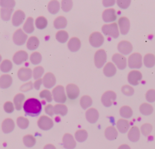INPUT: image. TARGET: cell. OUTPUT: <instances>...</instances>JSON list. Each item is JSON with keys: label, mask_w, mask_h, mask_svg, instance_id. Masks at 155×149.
Here are the masks:
<instances>
[{"label": "cell", "mask_w": 155, "mask_h": 149, "mask_svg": "<svg viewBox=\"0 0 155 149\" xmlns=\"http://www.w3.org/2000/svg\"><path fill=\"white\" fill-rule=\"evenodd\" d=\"M23 109L26 114L31 117L38 116L42 111V104L38 99L30 98L24 103Z\"/></svg>", "instance_id": "1"}, {"label": "cell", "mask_w": 155, "mask_h": 149, "mask_svg": "<svg viewBox=\"0 0 155 149\" xmlns=\"http://www.w3.org/2000/svg\"><path fill=\"white\" fill-rule=\"evenodd\" d=\"M52 95L54 100L58 103H64L67 100L64 88L61 85L57 86L53 89Z\"/></svg>", "instance_id": "2"}, {"label": "cell", "mask_w": 155, "mask_h": 149, "mask_svg": "<svg viewBox=\"0 0 155 149\" xmlns=\"http://www.w3.org/2000/svg\"><path fill=\"white\" fill-rule=\"evenodd\" d=\"M102 31L105 35H108L114 38H117L119 35L117 24L115 23L104 25L102 27Z\"/></svg>", "instance_id": "3"}, {"label": "cell", "mask_w": 155, "mask_h": 149, "mask_svg": "<svg viewBox=\"0 0 155 149\" xmlns=\"http://www.w3.org/2000/svg\"><path fill=\"white\" fill-rule=\"evenodd\" d=\"M128 65L131 69H139L142 67V56L140 54L134 53L128 59Z\"/></svg>", "instance_id": "4"}, {"label": "cell", "mask_w": 155, "mask_h": 149, "mask_svg": "<svg viewBox=\"0 0 155 149\" xmlns=\"http://www.w3.org/2000/svg\"><path fill=\"white\" fill-rule=\"evenodd\" d=\"M107 60V54L104 50L99 49L94 54V64L97 68H101Z\"/></svg>", "instance_id": "5"}, {"label": "cell", "mask_w": 155, "mask_h": 149, "mask_svg": "<svg viewBox=\"0 0 155 149\" xmlns=\"http://www.w3.org/2000/svg\"><path fill=\"white\" fill-rule=\"evenodd\" d=\"M116 99V94L112 91H106L101 97V102L105 107L111 106Z\"/></svg>", "instance_id": "6"}, {"label": "cell", "mask_w": 155, "mask_h": 149, "mask_svg": "<svg viewBox=\"0 0 155 149\" xmlns=\"http://www.w3.org/2000/svg\"><path fill=\"white\" fill-rule=\"evenodd\" d=\"M53 125L52 119L46 116H41L38 120V126L42 130H49L53 126Z\"/></svg>", "instance_id": "7"}, {"label": "cell", "mask_w": 155, "mask_h": 149, "mask_svg": "<svg viewBox=\"0 0 155 149\" xmlns=\"http://www.w3.org/2000/svg\"><path fill=\"white\" fill-rule=\"evenodd\" d=\"M104 41L103 35L98 32H95L91 33L89 37V42L90 44L94 47H99L101 46Z\"/></svg>", "instance_id": "8"}, {"label": "cell", "mask_w": 155, "mask_h": 149, "mask_svg": "<svg viewBox=\"0 0 155 149\" xmlns=\"http://www.w3.org/2000/svg\"><path fill=\"white\" fill-rule=\"evenodd\" d=\"M27 37V35L25 34L21 29H19L14 33L13 35V40L16 45L21 46L25 43Z\"/></svg>", "instance_id": "9"}, {"label": "cell", "mask_w": 155, "mask_h": 149, "mask_svg": "<svg viewBox=\"0 0 155 149\" xmlns=\"http://www.w3.org/2000/svg\"><path fill=\"white\" fill-rule=\"evenodd\" d=\"M112 61L119 69H124L127 66L126 58L120 54H114L112 57Z\"/></svg>", "instance_id": "10"}, {"label": "cell", "mask_w": 155, "mask_h": 149, "mask_svg": "<svg viewBox=\"0 0 155 149\" xmlns=\"http://www.w3.org/2000/svg\"><path fill=\"white\" fill-rule=\"evenodd\" d=\"M67 95L71 100L76 99L79 95V89L74 84H68L66 86Z\"/></svg>", "instance_id": "11"}, {"label": "cell", "mask_w": 155, "mask_h": 149, "mask_svg": "<svg viewBox=\"0 0 155 149\" xmlns=\"http://www.w3.org/2000/svg\"><path fill=\"white\" fill-rule=\"evenodd\" d=\"M62 143L65 149H74L76 145V143L73 136L68 133H66L64 135Z\"/></svg>", "instance_id": "12"}, {"label": "cell", "mask_w": 155, "mask_h": 149, "mask_svg": "<svg viewBox=\"0 0 155 149\" xmlns=\"http://www.w3.org/2000/svg\"><path fill=\"white\" fill-rule=\"evenodd\" d=\"M142 77V74L138 71H131L128 75V81L133 86L137 85Z\"/></svg>", "instance_id": "13"}, {"label": "cell", "mask_w": 155, "mask_h": 149, "mask_svg": "<svg viewBox=\"0 0 155 149\" xmlns=\"http://www.w3.org/2000/svg\"><path fill=\"white\" fill-rule=\"evenodd\" d=\"M118 26L122 35H126L129 31L130 24L129 19L126 17H121L118 20Z\"/></svg>", "instance_id": "14"}, {"label": "cell", "mask_w": 155, "mask_h": 149, "mask_svg": "<svg viewBox=\"0 0 155 149\" xmlns=\"http://www.w3.org/2000/svg\"><path fill=\"white\" fill-rule=\"evenodd\" d=\"M55 76L51 72H48L45 74L42 78V83L45 88H53L56 84Z\"/></svg>", "instance_id": "15"}, {"label": "cell", "mask_w": 155, "mask_h": 149, "mask_svg": "<svg viewBox=\"0 0 155 149\" xmlns=\"http://www.w3.org/2000/svg\"><path fill=\"white\" fill-rule=\"evenodd\" d=\"M25 17V15L24 12L22 10H16L12 16V23L14 26H20L24 21Z\"/></svg>", "instance_id": "16"}, {"label": "cell", "mask_w": 155, "mask_h": 149, "mask_svg": "<svg viewBox=\"0 0 155 149\" xmlns=\"http://www.w3.org/2000/svg\"><path fill=\"white\" fill-rule=\"evenodd\" d=\"M117 18L116 11L114 9H108L105 10L102 13V19L105 23L114 21Z\"/></svg>", "instance_id": "17"}, {"label": "cell", "mask_w": 155, "mask_h": 149, "mask_svg": "<svg viewBox=\"0 0 155 149\" xmlns=\"http://www.w3.org/2000/svg\"><path fill=\"white\" fill-rule=\"evenodd\" d=\"M117 49L120 53L124 55H128L131 52L133 46L130 42L127 41H122L119 43Z\"/></svg>", "instance_id": "18"}, {"label": "cell", "mask_w": 155, "mask_h": 149, "mask_svg": "<svg viewBox=\"0 0 155 149\" xmlns=\"http://www.w3.org/2000/svg\"><path fill=\"white\" fill-rule=\"evenodd\" d=\"M28 54L24 50H19L13 57V61L16 64H21L28 59Z\"/></svg>", "instance_id": "19"}, {"label": "cell", "mask_w": 155, "mask_h": 149, "mask_svg": "<svg viewBox=\"0 0 155 149\" xmlns=\"http://www.w3.org/2000/svg\"><path fill=\"white\" fill-rule=\"evenodd\" d=\"M32 73L33 72L31 71V69L27 68H22L19 69L18 72V77L21 80L25 81L31 78Z\"/></svg>", "instance_id": "20"}, {"label": "cell", "mask_w": 155, "mask_h": 149, "mask_svg": "<svg viewBox=\"0 0 155 149\" xmlns=\"http://www.w3.org/2000/svg\"><path fill=\"white\" fill-rule=\"evenodd\" d=\"M85 117L88 122L91 123H94L99 118V113L95 108H90L85 113Z\"/></svg>", "instance_id": "21"}, {"label": "cell", "mask_w": 155, "mask_h": 149, "mask_svg": "<svg viewBox=\"0 0 155 149\" xmlns=\"http://www.w3.org/2000/svg\"><path fill=\"white\" fill-rule=\"evenodd\" d=\"M15 122L14 121L10 118H7L5 119L2 123V125H1V128L2 131L5 133H10L12 131H13V130L15 128Z\"/></svg>", "instance_id": "22"}, {"label": "cell", "mask_w": 155, "mask_h": 149, "mask_svg": "<svg viewBox=\"0 0 155 149\" xmlns=\"http://www.w3.org/2000/svg\"><path fill=\"white\" fill-rule=\"evenodd\" d=\"M128 137L129 140L131 142H137L140 138L139 129L136 126L131 127L128 131Z\"/></svg>", "instance_id": "23"}, {"label": "cell", "mask_w": 155, "mask_h": 149, "mask_svg": "<svg viewBox=\"0 0 155 149\" xmlns=\"http://www.w3.org/2000/svg\"><path fill=\"white\" fill-rule=\"evenodd\" d=\"M103 72L106 77H111L116 74V68L113 63L109 62L105 65L103 69Z\"/></svg>", "instance_id": "24"}, {"label": "cell", "mask_w": 155, "mask_h": 149, "mask_svg": "<svg viewBox=\"0 0 155 149\" xmlns=\"http://www.w3.org/2000/svg\"><path fill=\"white\" fill-rule=\"evenodd\" d=\"M81 46V41L79 38L76 37H73L71 38L68 42V47L69 50L71 52L78 51Z\"/></svg>", "instance_id": "25"}, {"label": "cell", "mask_w": 155, "mask_h": 149, "mask_svg": "<svg viewBox=\"0 0 155 149\" xmlns=\"http://www.w3.org/2000/svg\"><path fill=\"white\" fill-rule=\"evenodd\" d=\"M12 78L8 74H4L0 77V88L6 89L12 84Z\"/></svg>", "instance_id": "26"}, {"label": "cell", "mask_w": 155, "mask_h": 149, "mask_svg": "<svg viewBox=\"0 0 155 149\" xmlns=\"http://www.w3.org/2000/svg\"><path fill=\"white\" fill-rule=\"evenodd\" d=\"M117 131L114 126H108L105 130V136L110 140L116 139L117 137Z\"/></svg>", "instance_id": "27"}, {"label": "cell", "mask_w": 155, "mask_h": 149, "mask_svg": "<svg viewBox=\"0 0 155 149\" xmlns=\"http://www.w3.org/2000/svg\"><path fill=\"white\" fill-rule=\"evenodd\" d=\"M24 100H25V95L22 93L18 94L15 96L13 99V103L15 108L17 110L19 111L22 109Z\"/></svg>", "instance_id": "28"}, {"label": "cell", "mask_w": 155, "mask_h": 149, "mask_svg": "<svg viewBox=\"0 0 155 149\" xmlns=\"http://www.w3.org/2000/svg\"><path fill=\"white\" fill-rule=\"evenodd\" d=\"M117 130L121 133H125L129 129L130 125L128 120L125 119H119L116 123Z\"/></svg>", "instance_id": "29"}, {"label": "cell", "mask_w": 155, "mask_h": 149, "mask_svg": "<svg viewBox=\"0 0 155 149\" xmlns=\"http://www.w3.org/2000/svg\"><path fill=\"white\" fill-rule=\"evenodd\" d=\"M39 44V41L38 38L36 36H31L30 37L27 42V47L28 49L30 50H35L38 48Z\"/></svg>", "instance_id": "30"}, {"label": "cell", "mask_w": 155, "mask_h": 149, "mask_svg": "<svg viewBox=\"0 0 155 149\" xmlns=\"http://www.w3.org/2000/svg\"><path fill=\"white\" fill-rule=\"evenodd\" d=\"M67 24V19L64 16H58L54 19L53 22L54 27L56 29H64L66 27Z\"/></svg>", "instance_id": "31"}, {"label": "cell", "mask_w": 155, "mask_h": 149, "mask_svg": "<svg viewBox=\"0 0 155 149\" xmlns=\"http://www.w3.org/2000/svg\"><path fill=\"white\" fill-rule=\"evenodd\" d=\"M47 9L48 12L51 14L54 15L59 12L60 9V4L58 1H56V0L51 1L48 4Z\"/></svg>", "instance_id": "32"}, {"label": "cell", "mask_w": 155, "mask_h": 149, "mask_svg": "<svg viewBox=\"0 0 155 149\" xmlns=\"http://www.w3.org/2000/svg\"><path fill=\"white\" fill-rule=\"evenodd\" d=\"M143 61L146 67L151 68L155 64V56L152 54H148L144 56Z\"/></svg>", "instance_id": "33"}, {"label": "cell", "mask_w": 155, "mask_h": 149, "mask_svg": "<svg viewBox=\"0 0 155 149\" xmlns=\"http://www.w3.org/2000/svg\"><path fill=\"white\" fill-rule=\"evenodd\" d=\"M23 30L27 33H31L34 31V25H33V19L31 17H28L24 26H23Z\"/></svg>", "instance_id": "34"}, {"label": "cell", "mask_w": 155, "mask_h": 149, "mask_svg": "<svg viewBox=\"0 0 155 149\" xmlns=\"http://www.w3.org/2000/svg\"><path fill=\"white\" fill-rule=\"evenodd\" d=\"M139 110L142 114L144 116H148L153 113V108L150 104L143 103L140 106Z\"/></svg>", "instance_id": "35"}, {"label": "cell", "mask_w": 155, "mask_h": 149, "mask_svg": "<svg viewBox=\"0 0 155 149\" xmlns=\"http://www.w3.org/2000/svg\"><path fill=\"white\" fill-rule=\"evenodd\" d=\"M68 111L67 107L63 104H57L54 106V113L57 115L65 116Z\"/></svg>", "instance_id": "36"}, {"label": "cell", "mask_w": 155, "mask_h": 149, "mask_svg": "<svg viewBox=\"0 0 155 149\" xmlns=\"http://www.w3.org/2000/svg\"><path fill=\"white\" fill-rule=\"evenodd\" d=\"M74 137L77 141L82 142L87 139L88 137V133L85 130H79L74 133Z\"/></svg>", "instance_id": "37"}, {"label": "cell", "mask_w": 155, "mask_h": 149, "mask_svg": "<svg viewBox=\"0 0 155 149\" xmlns=\"http://www.w3.org/2000/svg\"><path fill=\"white\" fill-rule=\"evenodd\" d=\"M23 143L28 148L33 147L36 144L35 137L31 134H27L24 136L23 137Z\"/></svg>", "instance_id": "38"}, {"label": "cell", "mask_w": 155, "mask_h": 149, "mask_svg": "<svg viewBox=\"0 0 155 149\" xmlns=\"http://www.w3.org/2000/svg\"><path fill=\"white\" fill-rule=\"evenodd\" d=\"M119 113L121 117L126 119L130 118L133 115V111L131 108L128 106H123L119 110Z\"/></svg>", "instance_id": "39"}, {"label": "cell", "mask_w": 155, "mask_h": 149, "mask_svg": "<svg viewBox=\"0 0 155 149\" xmlns=\"http://www.w3.org/2000/svg\"><path fill=\"white\" fill-rule=\"evenodd\" d=\"M80 105L81 107L85 109L92 105V99L88 95H84L80 99Z\"/></svg>", "instance_id": "40"}, {"label": "cell", "mask_w": 155, "mask_h": 149, "mask_svg": "<svg viewBox=\"0 0 155 149\" xmlns=\"http://www.w3.org/2000/svg\"><path fill=\"white\" fill-rule=\"evenodd\" d=\"M13 68L12 63L9 60H4L0 64V69L2 72L7 73L12 70Z\"/></svg>", "instance_id": "41"}, {"label": "cell", "mask_w": 155, "mask_h": 149, "mask_svg": "<svg viewBox=\"0 0 155 149\" xmlns=\"http://www.w3.org/2000/svg\"><path fill=\"white\" fill-rule=\"evenodd\" d=\"M35 26L38 29H44L47 26V20L44 16H39L35 21Z\"/></svg>", "instance_id": "42"}, {"label": "cell", "mask_w": 155, "mask_h": 149, "mask_svg": "<svg viewBox=\"0 0 155 149\" xmlns=\"http://www.w3.org/2000/svg\"><path fill=\"white\" fill-rule=\"evenodd\" d=\"M56 39L61 43H65L68 39V34L65 30H59L56 34Z\"/></svg>", "instance_id": "43"}, {"label": "cell", "mask_w": 155, "mask_h": 149, "mask_svg": "<svg viewBox=\"0 0 155 149\" xmlns=\"http://www.w3.org/2000/svg\"><path fill=\"white\" fill-rule=\"evenodd\" d=\"M16 123H17L18 126L20 128L24 130V129H26L28 126L29 120H28V119H27L25 117L20 116L17 118Z\"/></svg>", "instance_id": "44"}, {"label": "cell", "mask_w": 155, "mask_h": 149, "mask_svg": "<svg viewBox=\"0 0 155 149\" xmlns=\"http://www.w3.org/2000/svg\"><path fill=\"white\" fill-rule=\"evenodd\" d=\"M13 10V9L2 8L1 9V16L2 19L4 21H8L10 19Z\"/></svg>", "instance_id": "45"}, {"label": "cell", "mask_w": 155, "mask_h": 149, "mask_svg": "<svg viewBox=\"0 0 155 149\" xmlns=\"http://www.w3.org/2000/svg\"><path fill=\"white\" fill-rule=\"evenodd\" d=\"M30 60L33 64H38L42 60V56L40 53L35 52L31 54L30 57Z\"/></svg>", "instance_id": "46"}, {"label": "cell", "mask_w": 155, "mask_h": 149, "mask_svg": "<svg viewBox=\"0 0 155 149\" xmlns=\"http://www.w3.org/2000/svg\"><path fill=\"white\" fill-rule=\"evenodd\" d=\"M73 7V2L71 0H63L61 2V8L64 12H69Z\"/></svg>", "instance_id": "47"}, {"label": "cell", "mask_w": 155, "mask_h": 149, "mask_svg": "<svg viewBox=\"0 0 155 149\" xmlns=\"http://www.w3.org/2000/svg\"><path fill=\"white\" fill-rule=\"evenodd\" d=\"M44 72V69L42 66H38L34 68L33 71V76L35 80L39 79Z\"/></svg>", "instance_id": "48"}, {"label": "cell", "mask_w": 155, "mask_h": 149, "mask_svg": "<svg viewBox=\"0 0 155 149\" xmlns=\"http://www.w3.org/2000/svg\"><path fill=\"white\" fill-rule=\"evenodd\" d=\"M39 97L42 99H45L48 102H51L53 99V95L51 92L47 89L42 90L39 93Z\"/></svg>", "instance_id": "49"}, {"label": "cell", "mask_w": 155, "mask_h": 149, "mask_svg": "<svg viewBox=\"0 0 155 149\" xmlns=\"http://www.w3.org/2000/svg\"><path fill=\"white\" fill-rule=\"evenodd\" d=\"M0 5L2 8L13 9L15 5V1L14 0H1Z\"/></svg>", "instance_id": "50"}, {"label": "cell", "mask_w": 155, "mask_h": 149, "mask_svg": "<svg viewBox=\"0 0 155 149\" xmlns=\"http://www.w3.org/2000/svg\"><path fill=\"white\" fill-rule=\"evenodd\" d=\"M152 130V126L149 123H145L142 125L140 128V131L144 136L148 135Z\"/></svg>", "instance_id": "51"}, {"label": "cell", "mask_w": 155, "mask_h": 149, "mask_svg": "<svg viewBox=\"0 0 155 149\" xmlns=\"http://www.w3.org/2000/svg\"><path fill=\"white\" fill-rule=\"evenodd\" d=\"M146 100L150 103L154 102L155 101V90L150 89L148 90L145 94Z\"/></svg>", "instance_id": "52"}, {"label": "cell", "mask_w": 155, "mask_h": 149, "mask_svg": "<svg viewBox=\"0 0 155 149\" xmlns=\"http://www.w3.org/2000/svg\"><path fill=\"white\" fill-rule=\"evenodd\" d=\"M121 91L122 93L126 95L130 96L133 94L134 93V89L129 85H124L121 88Z\"/></svg>", "instance_id": "53"}, {"label": "cell", "mask_w": 155, "mask_h": 149, "mask_svg": "<svg viewBox=\"0 0 155 149\" xmlns=\"http://www.w3.org/2000/svg\"><path fill=\"white\" fill-rule=\"evenodd\" d=\"M14 105L11 102H7L4 105V109L7 113H12L14 111Z\"/></svg>", "instance_id": "54"}, {"label": "cell", "mask_w": 155, "mask_h": 149, "mask_svg": "<svg viewBox=\"0 0 155 149\" xmlns=\"http://www.w3.org/2000/svg\"><path fill=\"white\" fill-rule=\"evenodd\" d=\"M130 3H131L130 0H117V5L122 9H125L128 8Z\"/></svg>", "instance_id": "55"}, {"label": "cell", "mask_w": 155, "mask_h": 149, "mask_svg": "<svg viewBox=\"0 0 155 149\" xmlns=\"http://www.w3.org/2000/svg\"><path fill=\"white\" fill-rule=\"evenodd\" d=\"M32 88H33V83L31 81H29V82L22 85L20 88V90L22 92H25V91H28L31 89Z\"/></svg>", "instance_id": "56"}, {"label": "cell", "mask_w": 155, "mask_h": 149, "mask_svg": "<svg viewBox=\"0 0 155 149\" xmlns=\"http://www.w3.org/2000/svg\"><path fill=\"white\" fill-rule=\"evenodd\" d=\"M45 112L48 116H53V114H54V106L51 104L47 105L45 107Z\"/></svg>", "instance_id": "57"}, {"label": "cell", "mask_w": 155, "mask_h": 149, "mask_svg": "<svg viewBox=\"0 0 155 149\" xmlns=\"http://www.w3.org/2000/svg\"><path fill=\"white\" fill-rule=\"evenodd\" d=\"M102 4L105 7H110L115 4L114 0H104Z\"/></svg>", "instance_id": "58"}, {"label": "cell", "mask_w": 155, "mask_h": 149, "mask_svg": "<svg viewBox=\"0 0 155 149\" xmlns=\"http://www.w3.org/2000/svg\"><path fill=\"white\" fill-rule=\"evenodd\" d=\"M42 83V79L39 78V79L36 80L35 81L34 85H33V86H34L35 88L36 89H37V90L39 89L40 86H41V85Z\"/></svg>", "instance_id": "59"}, {"label": "cell", "mask_w": 155, "mask_h": 149, "mask_svg": "<svg viewBox=\"0 0 155 149\" xmlns=\"http://www.w3.org/2000/svg\"><path fill=\"white\" fill-rule=\"evenodd\" d=\"M43 149H56L53 144H47L44 146Z\"/></svg>", "instance_id": "60"}, {"label": "cell", "mask_w": 155, "mask_h": 149, "mask_svg": "<svg viewBox=\"0 0 155 149\" xmlns=\"http://www.w3.org/2000/svg\"><path fill=\"white\" fill-rule=\"evenodd\" d=\"M117 149H131V148L128 145L123 144V145H121Z\"/></svg>", "instance_id": "61"}, {"label": "cell", "mask_w": 155, "mask_h": 149, "mask_svg": "<svg viewBox=\"0 0 155 149\" xmlns=\"http://www.w3.org/2000/svg\"><path fill=\"white\" fill-rule=\"evenodd\" d=\"M1 60H2V57H1V55H0V62H1Z\"/></svg>", "instance_id": "62"}]
</instances>
